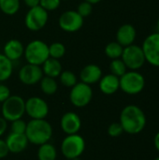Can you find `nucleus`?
Here are the masks:
<instances>
[{
	"label": "nucleus",
	"instance_id": "obj_1",
	"mask_svg": "<svg viewBox=\"0 0 159 160\" xmlns=\"http://www.w3.org/2000/svg\"><path fill=\"white\" fill-rule=\"evenodd\" d=\"M124 132L135 135L141 133L146 126V116L143 111L136 105L126 106L120 114L119 122Z\"/></svg>",
	"mask_w": 159,
	"mask_h": 160
},
{
	"label": "nucleus",
	"instance_id": "obj_2",
	"mask_svg": "<svg viewBox=\"0 0 159 160\" xmlns=\"http://www.w3.org/2000/svg\"><path fill=\"white\" fill-rule=\"evenodd\" d=\"M24 134L29 142L39 146L50 142L52 137V127L45 119H31L27 123Z\"/></svg>",
	"mask_w": 159,
	"mask_h": 160
},
{
	"label": "nucleus",
	"instance_id": "obj_3",
	"mask_svg": "<svg viewBox=\"0 0 159 160\" xmlns=\"http://www.w3.org/2000/svg\"><path fill=\"white\" fill-rule=\"evenodd\" d=\"M23 55L28 64L41 66L49 57V46L42 40H33L24 48Z\"/></svg>",
	"mask_w": 159,
	"mask_h": 160
},
{
	"label": "nucleus",
	"instance_id": "obj_4",
	"mask_svg": "<svg viewBox=\"0 0 159 160\" xmlns=\"http://www.w3.org/2000/svg\"><path fill=\"white\" fill-rule=\"evenodd\" d=\"M84 139L77 134L67 135L61 143V152L63 156L68 160L78 159L84 152Z\"/></svg>",
	"mask_w": 159,
	"mask_h": 160
},
{
	"label": "nucleus",
	"instance_id": "obj_5",
	"mask_svg": "<svg viewBox=\"0 0 159 160\" xmlns=\"http://www.w3.org/2000/svg\"><path fill=\"white\" fill-rule=\"evenodd\" d=\"M120 89L127 95H138L145 86V79L137 70L127 71L119 78Z\"/></svg>",
	"mask_w": 159,
	"mask_h": 160
},
{
	"label": "nucleus",
	"instance_id": "obj_6",
	"mask_svg": "<svg viewBox=\"0 0 159 160\" xmlns=\"http://www.w3.org/2000/svg\"><path fill=\"white\" fill-rule=\"evenodd\" d=\"M2 117L8 122L21 119L25 113V100L20 96H11L2 103Z\"/></svg>",
	"mask_w": 159,
	"mask_h": 160
},
{
	"label": "nucleus",
	"instance_id": "obj_7",
	"mask_svg": "<svg viewBox=\"0 0 159 160\" xmlns=\"http://www.w3.org/2000/svg\"><path fill=\"white\" fill-rule=\"evenodd\" d=\"M121 59L125 63L126 67L130 70L140 69L146 62L142 48L135 44L124 47Z\"/></svg>",
	"mask_w": 159,
	"mask_h": 160
},
{
	"label": "nucleus",
	"instance_id": "obj_8",
	"mask_svg": "<svg viewBox=\"0 0 159 160\" xmlns=\"http://www.w3.org/2000/svg\"><path fill=\"white\" fill-rule=\"evenodd\" d=\"M93 98V90L91 85L86 84L82 82H77L71 87L69 99L70 102L77 108H82L87 106Z\"/></svg>",
	"mask_w": 159,
	"mask_h": 160
},
{
	"label": "nucleus",
	"instance_id": "obj_9",
	"mask_svg": "<svg viewBox=\"0 0 159 160\" xmlns=\"http://www.w3.org/2000/svg\"><path fill=\"white\" fill-rule=\"evenodd\" d=\"M48 17V11L40 6L30 8L24 18L25 26L31 31H38L46 25Z\"/></svg>",
	"mask_w": 159,
	"mask_h": 160
},
{
	"label": "nucleus",
	"instance_id": "obj_10",
	"mask_svg": "<svg viewBox=\"0 0 159 160\" xmlns=\"http://www.w3.org/2000/svg\"><path fill=\"white\" fill-rule=\"evenodd\" d=\"M142 51L145 60L150 65L159 68V33L149 35L142 43Z\"/></svg>",
	"mask_w": 159,
	"mask_h": 160
},
{
	"label": "nucleus",
	"instance_id": "obj_11",
	"mask_svg": "<svg viewBox=\"0 0 159 160\" xmlns=\"http://www.w3.org/2000/svg\"><path fill=\"white\" fill-rule=\"evenodd\" d=\"M25 113L31 119H45L49 113V106L43 98L32 97L25 101Z\"/></svg>",
	"mask_w": 159,
	"mask_h": 160
},
{
	"label": "nucleus",
	"instance_id": "obj_12",
	"mask_svg": "<svg viewBox=\"0 0 159 160\" xmlns=\"http://www.w3.org/2000/svg\"><path fill=\"white\" fill-rule=\"evenodd\" d=\"M59 26L62 30L68 33L79 31L83 25V18L76 10H67L62 13L58 20Z\"/></svg>",
	"mask_w": 159,
	"mask_h": 160
},
{
	"label": "nucleus",
	"instance_id": "obj_13",
	"mask_svg": "<svg viewBox=\"0 0 159 160\" xmlns=\"http://www.w3.org/2000/svg\"><path fill=\"white\" fill-rule=\"evenodd\" d=\"M43 71L40 66L26 64L19 70V80L25 85H34L40 82Z\"/></svg>",
	"mask_w": 159,
	"mask_h": 160
},
{
	"label": "nucleus",
	"instance_id": "obj_14",
	"mask_svg": "<svg viewBox=\"0 0 159 160\" xmlns=\"http://www.w3.org/2000/svg\"><path fill=\"white\" fill-rule=\"evenodd\" d=\"M60 126L67 135L77 134L82 128V120L76 112H68L62 116Z\"/></svg>",
	"mask_w": 159,
	"mask_h": 160
},
{
	"label": "nucleus",
	"instance_id": "obj_15",
	"mask_svg": "<svg viewBox=\"0 0 159 160\" xmlns=\"http://www.w3.org/2000/svg\"><path fill=\"white\" fill-rule=\"evenodd\" d=\"M9 153L19 154L24 151L29 143L25 134H18L10 132L5 140Z\"/></svg>",
	"mask_w": 159,
	"mask_h": 160
},
{
	"label": "nucleus",
	"instance_id": "obj_16",
	"mask_svg": "<svg viewBox=\"0 0 159 160\" xmlns=\"http://www.w3.org/2000/svg\"><path fill=\"white\" fill-rule=\"evenodd\" d=\"M137 32L135 27L130 23H125L121 25L116 33V41L123 47L134 44Z\"/></svg>",
	"mask_w": 159,
	"mask_h": 160
},
{
	"label": "nucleus",
	"instance_id": "obj_17",
	"mask_svg": "<svg viewBox=\"0 0 159 160\" xmlns=\"http://www.w3.org/2000/svg\"><path fill=\"white\" fill-rule=\"evenodd\" d=\"M102 77V70L100 67L95 64H89L85 66L80 73L81 81L86 84H94L100 81Z\"/></svg>",
	"mask_w": 159,
	"mask_h": 160
},
{
	"label": "nucleus",
	"instance_id": "obj_18",
	"mask_svg": "<svg viewBox=\"0 0 159 160\" xmlns=\"http://www.w3.org/2000/svg\"><path fill=\"white\" fill-rule=\"evenodd\" d=\"M99 82V89L105 95H113L120 89L119 77L113 74H107L102 76Z\"/></svg>",
	"mask_w": 159,
	"mask_h": 160
},
{
	"label": "nucleus",
	"instance_id": "obj_19",
	"mask_svg": "<svg viewBox=\"0 0 159 160\" xmlns=\"http://www.w3.org/2000/svg\"><path fill=\"white\" fill-rule=\"evenodd\" d=\"M4 54L12 62L20 59L23 55L24 48L22 43L18 39H10L4 46Z\"/></svg>",
	"mask_w": 159,
	"mask_h": 160
},
{
	"label": "nucleus",
	"instance_id": "obj_20",
	"mask_svg": "<svg viewBox=\"0 0 159 160\" xmlns=\"http://www.w3.org/2000/svg\"><path fill=\"white\" fill-rule=\"evenodd\" d=\"M41 68L43 71V75L51 77V78L59 77V75L62 72V65L59 59H54L52 57H49L42 64Z\"/></svg>",
	"mask_w": 159,
	"mask_h": 160
},
{
	"label": "nucleus",
	"instance_id": "obj_21",
	"mask_svg": "<svg viewBox=\"0 0 159 160\" xmlns=\"http://www.w3.org/2000/svg\"><path fill=\"white\" fill-rule=\"evenodd\" d=\"M56 158H57V151L52 143L46 142L39 145L37 150L38 160H55Z\"/></svg>",
	"mask_w": 159,
	"mask_h": 160
},
{
	"label": "nucleus",
	"instance_id": "obj_22",
	"mask_svg": "<svg viewBox=\"0 0 159 160\" xmlns=\"http://www.w3.org/2000/svg\"><path fill=\"white\" fill-rule=\"evenodd\" d=\"M13 71L12 61L4 53H0V82L8 80Z\"/></svg>",
	"mask_w": 159,
	"mask_h": 160
},
{
	"label": "nucleus",
	"instance_id": "obj_23",
	"mask_svg": "<svg viewBox=\"0 0 159 160\" xmlns=\"http://www.w3.org/2000/svg\"><path fill=\"white\" fill-rule=\"evenodd\" d=\"M39 83H40L41 91L45 95H48V96H52V95L55 94L58 89V84H57L56 81L54 80V78L44 76L40 80Z\"/></svg>",
	"mask_w": 159,
	"mask_h": 160
},
{
	"label": "nucleus",
	"instance_id": "obj_24",
	"mask_svg": "<svg viewBox=\"0 0 159 160\" xmlns=\"http://www.w3.org/2000/svg\"><path fill=\"white\" fill-rule=\"evenodd\" d=\"M20 8V0H0V10L6 15H14Z\"/></svg>",
	"mask_w": 159,
	"mask_h": 160
},
{
	"label": "nucleus",
	"instance_id": "obj_25",
	"mask_svg": "<svg viewBox=\"0 0 159 160\" xmlns=\"http://www.w3.org/2000/svg\"><path fill=\"white\" fill-rule=\"evenodd\" d=\"M124 47L120 45L117 41L110 42L105 47V54L111 59H117L121 58L123 53Z\"/></svg>",
	"mask_w": 159,
	"mask_h": 160
},
{
	"label": "nucleus",
	"instance_id": "obj_26",
	"mask_svg": "<svg viewBox=\"0 0 159 160\" xmlns=\"http://www.w3.org/2000/svg\"><path fill=\"white\" fill-rule=\"evenodd\" d=\"M127 68L126 67L125 63L123 62V60L121 58L112 59L111 64H110L111 73L119 77V78L127 72Z\"/></svg>",
	"mask_w": 159,
	"mask_h": 160
},
{
	"label": "nucleus",
	"instance_id": "obj_27",
	"mask_svg": "<svg viewBox=\"0 0 159 160\" xmlns=\"http://www.w3.org/2000/svg\"><path fill=\"white\" fill-rule=\"evenodd\" d=\"M66 53V47L61 42H53L49 46V55L54 59L62 58Z\"/></svg>",
	"mask_w": 159,
	"mask_h": 160
},
{
	"label": "nucleus",
	"instance_id": "obj_28",
	"mask_svg": "<svg viewBox=\"0 0 159 160\" xmlns=\"http://www.w3.org/2000/svg\"><path fill=\"white\" fill-rule=\"evenodd\" d=\"M60 77V82L61 83L66 86V87H73L78 82H77V77L75 73H73L70 70H65L62 71L61 74L59 75Z\"/></svg>",
	"mask_w": 159,
	"mask_h": 160
},
{
	"label": "nucleus",
	"instance_id": "obj_29",
	"mask_svg": "<svg viewBox=\"0 0 159 160\" xmlns=\"http://www.w3.org/2000/svg\"><path fill=\"white\" fill-rule=\"evenodd\" d=\"M10 131L13 133H18V134H24L25 130H26V126L27 123H25L24 120L21 119H17L14 120L12 122H10Z\"/></svg>",
	"mask_w": 159,
	"mask_h": 160
},
{
	"label": "nucleus",
	"instance_id": "obj_30",
	"mask_svg": "<svg viewBox=\"0 0 159 160\" xmlns=\"http://www.w3.org/2000/svg\"><path fill=\"white\" fill-rule=\"evenodd\" d=\"M76 11L84 19L85 17H88L92 13V11H93V5L88 3V2H86V1H82L78 6V8H77Z\"/></svg>",
	"mask_w": 159,
	"mask_h": 160
},
{
	"label": "nucleus",
	"instance_id": "obj_31",
	"mask_svg": "<svg viewBox=\"0 0 159 160\" xmlns=\"http://www.w3.org/2000/svg\"><path fill=\"white\" fill-rule=\"evenodd\" d=\"M61 0H40L39 6L47 11L55 10L59 8Z\"/></svg>",
	"mask_w": 159,
	"mask_h": 160
},
{
	"label": "nucleus",
	"instance_id": "obj_32",
	"mask_svg": "<svg viewBox=\"0 0 159 160\" xmlns=\"http://www.w3.org/2000/svg\"><path fill=\"white\" fill-rule=\"evenodd\" d=\"M124 133V129L121 126L120 123L114 122L112 124H111L108 128V134L112 137V138H116L121 136Z\"/></svg>",
	"mask_w": 159,
	"mask_h": 160
},
{
	"label": "nucleus",
	"instance_id": "obj_33",
	"mask_svg": "<svg viewBox=\"0 0 159 160\" xmlns=\"http://www.w3.org/2000/svg\"><path fill=\"white\" fill-rule=\"evenodd\" d=\"M9 97H10V90H9V88L7 85H5V84L0 83V103H3Z\"/></svg>",
	"mask_w": 159,
	"mask_h": 160
},
{
	"label": "nucleus",
	"instance_id": "obj_34",
	"mask_svg": "<svg viewBox=\"0 0 159 160\" xmlns=\"http://www.w3.org/2000/svg\"><path fill=\"white\" fill-rule=\"evenodd\" d=\"M9 151L7 146V143L4 140L0 139V158H4L8 155Z\"/></svg>",
	"mask_w": 159,
	"mask_h": 160
},
{
	"label": "nucleus",
	"instance_id": "obj_35",
	"mask_svg": "<svg viewBox=\"0 0 159 160\" xmlns=\"http://www.w3.org/2000/svg\"><path fill=\"white\" fill-rule=\"evenodd\" d=\"M7 121L5 118L0 117V137L7 131Z\"/></svg>",
	"mask_w": 159,
	"mask_h": 160
},
{
	"label": "nucleus",
	"instance_id": "obj_36",
	"mask_svg": "<svg viewBox=\"0 0 159 160\" xmlns=\"http://www.w3.org/2000/svg\"><path fill=\"white\" fill-rule=\"evenodd\" d=\"M25 5L30 8H34L37 6H39V1L40 0H23Z\"/></svg>",
	"mask_w": 159,
	"mask_h": 160
},
{
	"label": "nucleus",
	"instance_id": "obj_37",
	"mask_svg": "<svg viewBox=\"0 0 159 160\" xmlns=\"http://www.w3.org/2000/svg\"><path fill=\"white\" fill-rule=\"evenodd\" d=\"M154 143H155V147L156 149L159 152V131L156 134L155 139H154Z\"/></svg>",
	"mask_w": 159,
	"mask_h": 160
},
{
	"label": "nucleus",
	"instance_id": "obj_38",
	"mask_svg": "<svg viewBox=\"0 0 159 160\" xmlns=\"http://www.w3.org/2000/svg\"><path fill=\"white\" fill-rule=\"evenodd\" d=\"M84 1H86V2H88V3H90V4L94 5V4H97V3H99L101 0H84Z\"/></svg>",
	"mask_w": 159,
	"mask_h": 160
},
{
	"label": "nucleus",
	"instance_id": "obj_39",
	"mask_svg": "<svg viewBox=\"0 0 159 160\" xmlns=\"http://www.w3.org/2000/svg\"><path fill=\"white\" fill-rule=\"evenodd\" d=\"M157 32L159 33V18L157 20Z\"/></svg>",
	"mask_w": 159,
	"mask_h": 160
},
{
	"label": "nucleus",
	"instance_id": "obj_40",
	"mask_svg": "<svg viewBox=\"0 0 159 160\" xmlns=\"http://www.w3.org/2000/svg\"><path fill=\"white\" fill-rule=\"evenodd\" d=\"M155 160H159V157H158V158H156Z\"/></svg>",
	"mask_w": 159,
	"mask_h": 160
},
{
	"label": "nucleus",
	"instance_id": "obj_41",
	"mask_svg": "<svg viewBox=\"0 0 159 160\" xmlns=\"http://www.w3.org/2000/svg\"><path fill=\"white\" fill-rule=\"evenodd\" d=\"M67 160H68V159H67Z\"/></svg>",
	"mask_w": 159,
	"mask_h": 160
}]
</instances>
